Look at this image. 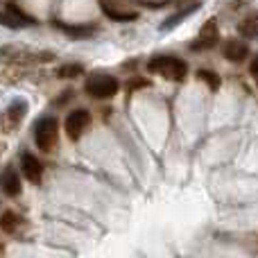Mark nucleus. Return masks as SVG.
<instances>
[{"instance_id":"nucleus-1","label":"nucleus","mask_w":258,"mask_h":258,"mask_svg":"<svg viewBox=\"0 0 258 258\" xmlns=\"http://www.w3.org/2000/svg\"><path fill=\"white\" fill-rule=\"evenodd\" d=\"M147 71L161 75L170 82H183L188 75V66L183 59L179 57H168V54H159V57H152L147 61Z\"/></svg>"},{"instance_id":"nucleus-2","label":"nucleus","mask_w":258,"mask_h":258,"mask_svg":"<svg viewBox=\"0 0 258 258\" xmlns=\"http://www.w3.org/2000/svg\"><path fill=\"white\" fill-rule=\"evenodd\" d=\"M120 84H118L116 77L111 75H104V73H95V75L86 77V84H84V91L95 100H109L118 93Z\"/></svg>"},{"instance_id":"nucleus-3","label":"nucleus","mask_w":258,"mask_h":258,"mask_svg":"<svg viewBox=\"0 0 258 258\" xmlns=\"http://www.w3.org/2000/svg\"><path fill=\"white\" fill-rule=\"evenodd\" d=\"M59 138V122L57 118H41L34 125V141L41 152H52Z\"/></svg>"},{"instance_id":"nucleus-4","label":"nucleus","mask_w":258,"mask_h":258,"mask_svg":"<svg viewBox=\"0 0 258 258\" xmlns=\"http://www.w3.org/2000/svg\"><path fill=\"white\" fill-rule=\"evenodd\" d=\"M91 125V113L86 109H75V111L68 113L66 122H63V129H66V136L71 141H80L82 134L89 129Z\"/></svg>"},{"instance_id":"nucleus-5","label":"nucleus","mask_w":258,"mask_h":258,"mask_svg":"<svg viewBox=\"0 0 258 258\" xmlns=\"http://www.w3.org/2000/svg\"><path fill=\"white\" fill-rule=\"evenodd\" d=\"M218 41H220L218 23H215V18H209V21L202 25L197 39L190 43V50H211V48H215V45H218Z\"/></svg>"},{"instance_id":"nucleus-6","label":"nucleus","mask_w":258,"mask_h":258,"mask_svg":"<svg viewBox=\"0 0 258 258\" xmlns=\"http://www.w3.org/2000/svg\"><path fill=\"white\" fill-rule=\"evenodd\" d=\"M0 25H7V27L34 25V18L27 16L25 12H21V9H18L14 3H7V9H5V14H0Z\"/></svg>"},{"instance_id":"nucleus-7","label":"nucleus","mask_w":258,"mask_h":258,"mask_svg":"<svg viewBox=\"0 0 258 258\" xmlns=\"http://www.w3.org/2000/svg\"><path fill=\"white\" fill-rule=\"evenodd\" d=\"M222 54L229 61L242 63L247 59V54H249V48H247V43L240 39H229V41H224V45H222Z\"/></svg>"},{"instance_id":"nucleus-8","label":"nucleus","mask_w":258,"mask_h":258,"mask_svg":"<svg viewBox=\"0 0 258 258\" xmlns=\"http://www.w3.org/2000/svg\"><path fill=\"white\" fill-rule=\"evenodd\" d=\"M0 190H3L7 197L21 195V179H18L16 170H14L12 165H7V168L0 172Z\"/></svg>"},{"instance_id":"nucleus-9","label":"nucleus","mask_w":258,"mask_h":258,"mask_svg":"<svg viewBox=\"0 0 258 258\" xmlns=\"http://www.w3.org/2000/svg\"><path fill=\"white\" fill-rule=\"evenodd\" d=\"M21 170H23V174H25L27 181H32V183H41V177H43V168H41L39 159H36L34 154L25 152V154L21 156Z\"/></svg>"},{"instance_id":"nucleus-10","label":"nucleus","mask_w":258,"mask_h":258,"mask_svg":"<svg viewBox=\"0 0 258 258\" xmlns=\"http://www.w3.org/2000/svg\"><path fill=\"white\" fill-rule=\"evenodd\" d=\"M238 32L245 39H258V12H251L238 23Z\"/></svg>"},{"instance_id":"nucleus-11","label":"nucleus","mask_w":258,"mask_h":258,"mask_svg":"<svg viewBox=\"0 0 258 258\" xmlns=\"http://www.w3.org/2000/svg\"><path fill=\"white\" fill-rule=\"evenodd\" d=\"M102 12L107 14L111 21H134V18L138 16L136 12H127V9H118L113 7L111 3H107V0H102Z\"/></svg>"},{"instance_id":"nucleus-12","label":"nucleus","mask_w":258,"mask_h":258,"mask_svg":"<svg viewBox=\"0 0 258 258\" xmlns=\"http://www.w3.org/2000/svg\"><path fill=\"white\" fill-rule=\"evenodd\" d=\"M54 25L59 27L61 32H66V34H73V36H91L95 32L93 25H68V23H54Z\"/></svg>"},{"instance_id":"nucleus-13","label":"nucleus","mask_w":258,"mask_h":258,"mask_svg":"<svg viewBox=\"0 0 258 258\" xmlns=\"http://www.w3.org/2000/svg\"><path fill=\"white\" fill-rule=\"evenodd\" d=\"M18 224H21V218H18L14 211H7V213H3V218H0V227H3L5 233H14L18 229Z\"/></svg>"},{"instance_id":"nucleus-14","label":"nucleus","mask_w":258,"mask_h":258,"mask_svg":"<svg viewBox=\"0 0 258 258\" xmlns=\"http://www.w3.org/2000/svg\"><path fill=\"white\" fill-rule=\"evenodd\" d=\"M197 9H200V3H188V7H183V9H179L177 14H174V16H170L168 21H165V25L163 27H172V25H177L179 21H181V18H186L188 14H192V12H197Z\"/></svg>"},{"instance_id":"nucleus-15","label":"nucleus","mask_w":258,"mask_h":258,"mask_svg":"<svg viewBox=\"0 0 258 258\" xmlns=\"http://www.w3.org/2000/svg\"><path fill=\"white\" fill-rule=\"evenodd\" d=\"M82 73H84V66H82V63H68V66L59 68L57 75L61 77V80H73V77H80Z\"/></svg>"},{"instance_id":"nucleus-16","label":"nucleus","mask_w":258,"mask_h":258,"mask_svg":"<svg viewBox=\"0 0 258 258\" xmlns=\"http://www.w3.org/2000/svg\"><path fill=\"white\" fill-rule=\"evenodd\" d=\"M197 77H200V80H204L206 84H209V89H213V91L220 89V75H218V73H213V71H200V73H197Z\"/></svg>"},{"instance_id":"nucleus-17","label":"nucleus","mask_w":258,"mask_h":258,"mask_svg":"<svg viewBox=\"0 0 258 258\" xmlns=\"http://www.w3.org/2000/svg\"><path fill=\"white\" fill-rule=\"evenodd\" d=\"M249 73L254 75V80H256V84H258V57H256V59H251V63H249Z\"/></svg>"}]
</instances>
